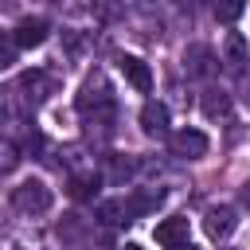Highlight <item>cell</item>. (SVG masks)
I'll use <instances>...</instances> for the list:
<instances>
[{"instance_id":"obj_16","label":"cell","mask_w":250,"mask_h":250,"mask_svg":"<svg viewBox=\"0 0 250 250\" xmlns=\"http://www.w3.org/2000/svg\"><path fill=\"white\" fill-rule=\"evenodd\" d=\"M242 12H246V0H215V16L223 23H234Z\"/></svg>"},{"instance_id":"obj_11","label":"cell","mask_w":250,"mask_h":250,"mask_svg":"<svg viewBox=\"0 0 250 250\" xmlns=\"http://www.w3.org/2000/svg\"><path fill=\"white\" fill-rule=\"evenodd\" d=\"M98 219H102L105 227H121V223H133L129 199H102V203H98Z\"/></svg>"},{"instance_id":"obj_7","label":"cell","mask_w":250,"mask_h":250,"mask_svg":"<svg viewBox=\"0 0 250 250\" xmlns=\"http://www.w3.org/2000/svg\"><path fill=\"white\" fill-rule=\"evenodd\" d=\"M141 129H145L148 137H172V133H168V105L156 102V98H148V102L141 105Z\"/></svg>"},{"instance_id":"obj_14","label":"cell","mask_w":250,"mask_h":250,"mask_svg":"<svg viewBox=\"0 0 250 250\" xmlns=\"http://www.w3.org/2000/svg\"><path fill=\"white\" fill-rule=\"evenodd\" d=\"M98 188H102V176L98 172H82V176H70V195L74 199H94L98 195Z\"/></svg>"},{"instance_id":"obj_1","label":"cell","mask_w":250,"mask_h":250,"mask_svg":"<svg viewBox=\"0 0 250 250\" xmlns=\"http://www.w3.org/2000/svg\"><path fill=\"white\" fill-rule=\"evenodd\" d=\"M12 203H16L23 215H43V211L51 207V188L31 176V180H23L20 188H12Z\"/></svg>"},{"instance_id":"obj_10","label":"cell","mask_w":250,"mask_h":250,"mask_svg":"<svg viewBox=\"0 0 250 250\" xmlns=\"http://www.w3.org/2000/svg\"><path fill=\"white\" fill-rule=\"evenodd\" d=\"M184 66H188V74L203 78V74H211V70H215V55H211L203 43H195V47H188V51H184Z\"/></svg>"},{"instance_id":"obj_13","label":"cell","mask_w":250,"mask_h":250,"mask_svg":"<svg viewBox=\"0 0 250 250\" xmlns=\"http://www.w3.org/2000/svg\"><path fill=\"white\" fill-rule=\"evenodd\" d=\"M20 90H27V94H23V102L39 105V102L47 98V74H39V70H27V74L20 78Z\"/></svg>"},{"instance_id":"obj_21","label":"cell","mask_w":250,"mask_h":250,"mask_svg":"<svg viewBox=\"0 0 250 250\" xmlns=\"http://www.w3.org/2000/svg\"><path fill=\"white\" fill-rule=\"evenodd\" d=\"M246 109H250V90H246Z\"/></svg>"},{"instance_id":"obj_4","label":"cell","mask_w":250,"mask_h":250,"mask_svg":"<svg viewBox=\"0 0 250 250\" xmlns=\"http://www.w3.org/2000/svg\"><path fill=\"white\" fill-rule=\"evenodd\" d=\"M234 227H238V211H234V207H227V203L211 207V211H207V219H203V230H207L215 242H227V238L234 234Z\"/></svg>"},{"instance_id":"obj_3","label":"cell","mask_w":250,"mask_h":250,"mask_svg":"<svg viewBox=\"0 0 250 250\" xmlns=\"http://www.w3.org/2000/svg\"><path fill=\"white\" fill-rule=\"evenodd\" d=\"M168 145H172V156H180V160H199L211 148L207 133H199V129H180V133L168 137Z\"/></svg>"},{"instance_id":"obj_2","label":"cell","mask_w":250,"mask_h":250,"mask_svg":"<svg viewBox=\"0 0 250 250\" xmlns=\"http://www.w3.org/2000/svg\"><path fill=\"white\" fill-rule=\"evenodd\" d=\"M113 109V94H109V86H105V78L102 74H94V78H86V86H82V94H78V113H94V117H102V113H109Z\"/></svg>"},{"instance_id":"obj_19","label":"cell","mask_w":250,"mask_h":250,"mask_svg":"<svg viewBox=\"0 0 250 250\" xmlns=\"http://www.w3.org/2000/svg\"><path fill=\"white\" fill-rule=\"evenodd\" d=\"M121 250H145V246H141V242H125Z\"/></svg>"},{"instance_id":"obj_20","label":"cell","mask_w":250,"mask_h":250,"mask_svg":"<svg viewBox=\"0 0 250 250\" xmlns=\"http://www.w3.org/2000/svg\"><path fill=\"white\" fill-rule=\"evenodd\" d=\"M172 250H195V246H191V242H184V246H172Z\"/></svg>"},{"instance_id":"obj_12","label":"cell","mask_w":250,"mask_h":250,"mask_svg":"<svg viewBox=\"0 0 250 250\" xmlns=\"http://www.w3.org/2000/svg\"><path fill=\"white\" fill-rule=\"evenodd\" d=\"M199 105H203V113H207V117H223V113L230 109V94H227V90L207 86V90L199 94Z\"/></svg>"},{"instance_id":"obj_17","label":"cell","mask_w":250,"mask_h":250,"mask_svg":"<svg viewBox=\"0 0 250 250\" xmlns=\"http://www.w3.org/2000/svg\"><path fill=\"white\" fill-rule=\"evenodd\" d=\"M94 250H113V246H109V238H102V242H98Z\"/></svg>"},{"instance_id":"obj_5","label":"cell","mask_w":250,"mask_h":250,"mask_svg":"<svg viewBox=\"0 0 250 250\" xmlns=\"http://www.w3.org/2000/svg\"><path fill=\"white\" fill-rule=\"evenodd\" d=\"M219 59H223V66H227L230 74H242L246 62H250V43H246L238 31H227V35H223V55H219Z\"/></svg>"},{"instance_id":"obj_18","label":"cell","mask_w":250,"mask_h":250,"mask_svg":"<svg viewBox=\"0 0 250 250\" xmlns=\"http://www.w3.org/2000/svg\"><path fill=\"white\" fill-rule=\"evenodd\" d=\"M242 203H246V207H250V184H246V188H242Z\"/></svg>"},{"instance_id":"obj_15","label":"cell","mask_w":250,"mask_h":250,"mask_svg":"<svg viewBox=\"0 0 250 250\" xmlns=\"http://www.w3.org/2000/svg\"><path fill=\"white\" fill-rule=\"evenodd\" d=\"M160 199H164V191H156V188H148V191H137V195H129V211H133V219H141V215L156 211V207H160Z\"/></svg>"},{"instance_id":"obj_9","label":"cell","mask_w":250,"mask_h":250,"mask_svg":"<svg viewBox=\"0 0 250 250\" xmlns=\"http://www.w3.org/2000/svg\"><path fill=\"white\" fill-rule=\"evenodd\" d=\"M156 242H160L164 250H172V246H184V242H188V219L172 215V219L156 223Z\"/></svg>"},{"instance_id":"obj_6","label":"cell","mask_w":250,"mask_h":250,"mask_svg":"<svg viewBox=\"0 0 250 250\" xmlns=\"http://www.w3.org/2000/svg\"><path fill=\"white\" fill-rule=\"evenodd\" d=\"M47 35H51V23H47L43 16H27V20H20L16 31H12L16 47H39V43H47Z\"/></svg>"},{"instance_id":"obj_8","label":"cell","mask_w":250,"mask_h":250,"mask_svg":"<svg viewBox=\"0 0 250 250\" xmlns=\"http://www.w3.org/2000/svg\"><path fill=\"white\" fill-rule=\"evenodd\" d=\"M117 66H121V74L129 78V86H133V90H141V94H148V90H152V70H148V62H145V59H137V55H121V59H117Z\"/></svg>"}]
</instances>
